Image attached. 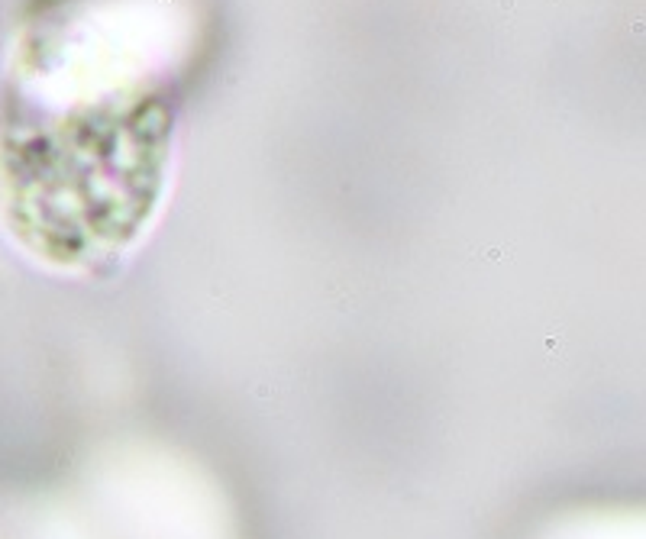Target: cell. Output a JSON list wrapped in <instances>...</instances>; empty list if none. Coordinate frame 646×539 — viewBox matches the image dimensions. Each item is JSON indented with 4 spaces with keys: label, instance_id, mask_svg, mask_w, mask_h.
<instances>
[{
    "label": "cell",
    "instance_id": "obj_1",
    "mask_svg": "<svg viewBox=\"0 0 646 539\" xmlns=\"http://www.w3.org/2000/svg\"><path fill=\"white\" fill-rule=\"evenodd\" d=\"M194 0H39L0 91V207L36 259L87 268L146 236L171 174Z\"/></svg>",
    "mask_w": 646,
    "mask_h": 539
},
{
    "label": "cell",
    "instance_id": "obj_2",
    "mask_svg": "<svg viewBox=\"0 0 646 539\" xmlns=\"http://www.w3.org/2000/svg\"><path fill=\"white\" fill-rule=\"evenodd\" d=\"M97 488L107 539H236L220 491L168 452L113 458Z\"/></svg>",
    "mask_w": 646,
    "mask_h": 539
}]
</instances>
